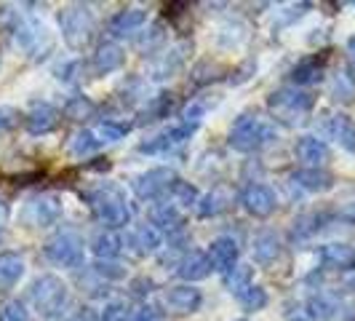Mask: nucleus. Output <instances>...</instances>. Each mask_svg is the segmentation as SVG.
<instances>
[{
	"label": "nucleus",
	"instance_id": "1",
	"mask_svg": "<svg viewBox=\"0 0 355 321\" xmlns=\"http://www.w3.org/2000/svg\"><path fill=\"white\" fill-rule=\"evenodd\" d=\"M86 198V204L91 206V212L94 217L107 225L110 231H115V228H123L131 222V206H128V201H125L123 190L118 188V185H99V188H94V190H86L83 193Z\"/></svg>",
	"mask_w": 355,
	"mask_h": 321
},
{
	"label": "nucleus",
	"instance_id": "2",
	"mask_svg": "<svg viewBox=\"0 0 355 321\" xmlns=\"http://www.w3.org/2000/svg\"><path fill=\"white\" fill-rule=\"evenodd\" d=\"M272 140H278V129L251 113H243L230 129V147L238 153H257Z\"/></svg>",
	"mask_w": 355,
	"mask_h": 321
},
{
	"label": "nucleus",
	"instance_id": "3",
	"mask_svg": "<svg viewBox=\"0 0 355 321\" xmlns=\"http://www.w3.org/2000/svg\"><path fill=\"white\" fill-rule=\"evenodd\" d=\"M315 105L313 94L297 86H284V89H275L267 97V107L270 113L275 115V121H281L286 126H297L302 124L304 118L310 115V110Z\"/></svg>",
	"mask_w": 355,
	"mask_h": 321
},
{
	"label": "nucleus",
	"instance_id": "4",
	"mask_svg": "<svg viewBox=\"0 0 355 321\" xmlns=\"http://www.w3.org/2000/svg\"><path fill=\"white\" fill-rule=\"evenodd\" d=\"M59 27H62L64 43L70 49H75V51H83V49H89L94 35H96V17H94V11H91L89 6L75 3V6L62 8Z\"/></svg>",
	"mask_w": 355,
	"mask_h": 321
},
{
	"label": "nucleus",
	"instance_id": "5",
	"mask_svg": "<svg viewBox=\"0 0 355 321\" xmlns=\"http://www.w3.org/2000/svg\"><path fill=\"white\" fill-rule=\"evenodd\" d=\"M27 297L30 303L35 305V311H40L43 316H56L62 313V308L70 300V292L67 284L56 276H37L35 281L27 289Z\"/></svg>",
	"mask_w": 355,
	"mask_h": 321
},
{
	"label": "nucleus",
	"instance_id": "6",
	"mask_svg": "<svg viewBox=\"0 0 355 321\" xmlns=\"http://www.w3.org/2000/svg\"><path fill=\"white\" fill-rule=\"evenodd\" d=\"M46 260L59 268H80L83 265V238L75 231H59L43 244Z\"/></svg>",
	"mask_w": 355,
	"mask_h": 321
},
{
	"label": "nucleus",
	"instance_id": "7",
	"mask_svg": "<svg viewBox=\"0 0 355 321\" xmlns=\"http://www.w3.org/2000/svg\"><path fill=\"white\" fill-rule=\"evenodd\" d=\"M19 220L27 228H51L62 220V198L53 193L33 196L19 212Z\"/></svg>",
	"mask_w": 355,
	"mask_h": 321
},
{
	"label": "nucleus",
	"instance_id": "8",
	"mask_svg": "<svg viewBox=\"0 0 355 321\" xmlns=\"http://www.w3.org/2000/svg\"><path fill=\"white\" fill-rule=\"evenodd\" d=\"M174 182H177V174L171 169L160 166V169H150L139 177H134L131 188H134L137 198H142V201H163Z\"/></svg>",
	"mask_w": 355,
	"mask_h": 321
},
{
	"label": "nucleus",
	"instance_id": "9",
	"mask_svg": "<svg viewBox=\"0 0 355 321\" xmlns=\"http://www.w3.org/2000/svg\"><path fill=\"white\" fill-rule=\"evenodd\" d=\"M14 35H17L19 46L30 54L33 59H43L53 46L49 30L43 24H37V22H30V19H19L17 24H14Z\"/></svg>",
	"mask_w": 355,
	"mask_h": 321
},
{
	"label": "nucleus",
	"instance_id": "10",
	"mask_svg": "<svg viewBox=\"0 0 355 321\" xmlns=\"http://www.w3.org/2000/svg\"><path fill=\"white\" fill-rule=\"evenodd\" d=\"M196 129L198 126H187V124L168 126V129H163L160 134H155L153 140H147V142L139 145V153H144V156H166V153H174L177 147H182V145L193 137Z\"/></svg>",
	"mask_w": 355,
	"mask_h": 321
},
{
	"label": "nucleus",
	"instance_id": "11",
	"mask_svg": "<svg viewBox=\"0 0 355 321\" xmlns=\"http://www.w3.org/2000/svg\"><path fill=\"white\" fill-rule=\"evenodd\" d=\"M241 204H243V209H246L251 217L265 220V217H270V214L275 212L278 198H275V193H272L267 185H249V188L241 193Z\"/></svg>",
	"mask_w": 355,
	"mask_h": 321
},
{
	"label": "nucleus",
	"instance_id": "12",
	"mask_svg": "<svg viewBox=\"0 0 355 321\" xmlns=\"http://www.w3.org/2000/svg\"><path fill=\"white\" fill-rule=\"evenodd\" d=\"M163 303L174 313H196L200 303H203V297H200V289H196L193 284H179L171 286L163 295Z\"/></svg>",
	"mask_w": 355,
	"mask_h": 321
},
{
	"label": "nucleus",
	"instance_id": "13",
	"mask_svg": "<svg viewBox=\"0 0 355 321\" xmlns=\"http://www.w3.org/2000/svg\"><path fill=\"white\" fill-rule=\"evenodd\" d=\"M150 220H153V228L158 233L163 231L168 233V236H177V233L184 231V214L174 204H168V201H158L153 206V212H150Z\"/></svg>",
	"mask_w": 355,
	"mask_h": 321
},
{
	"label": "nucleus",
	"instance_id": "14",
	"mask_svg": "<svg viewBox=\"0 0 355 321\" xmlns=\"http://www.w3.org/2000/svg\"><path fill=\"white\" fill-rule=\"evenodd\" d=\"M209 263H211V270H219V273L232 270L238 265V244L232 241L230 236L214 238L211 247H209Z\"/></svg>",
	"mask_w": 355,
	"mask_h": 321
},
{
	"label": "nucleus",
	"instance_id": "15",
	"mask_svg": "<svg viewBox=\"0 0 355 321\" xmlns=\"http://www.w3.org/2000/svg\"><path fill=\"white\" fill-rule=\"evenodd\" d=\"M24 126H27L30 134H49L59 126V110L49 102H37V105L30 107Z\"/></svg>",
	"mask_w": 355,
	"mask_h": 321
},
{
	"label": "nucleus",
	"instance_id": "16",
	"mask_svg": "<svg viewBox=\"0 0 355 321\" xmlns=\"http://www.w3.org/2000/svg\"><path fill=\"white\" fill-rule=\"evenodd\" d=\"M125 62V51L118 46V43H112V40H107L102 43L96 54H94V62H91V67L96 75H107V72H115L121 70Z\"/></svg>",
	"mask_w": 355,
	"mask_h": 321
},
{
	"label": "nucleus",
	"instance_id": "17",
	"mask_svg": "<svg viewBox=\"0 0 355 321\" xmlns=\"http://www.w3.org/2000/svg\"><path fill=\"white\" fill-rule=\"evenodd\" d=\"M297 158L304 163V169H320L329 160V147H326L323 140L307 134L297 142Z\"/></svg>",
	"mask_w": 355,
	"mask_h": 321
},
{
	"label": "nucleus",
	"instance_id": "18",
	"mask_svg": "<svg viewBox=\"0 0 355 321\" xmlns=\"http://www.w3.org/2000/svg\"><path fill=\"white\" fill-rule=\"evenodd\" d=\"M125 247V241L121 238V233L110 231V228H102L91 236V252L99 257V260H115L121 249Z\"/></svg>",
	"mask_w": 355,
	"mask_h": 321
},
{
	"label": "nucleus",
	"instance_id": "19",
	"mask_svg": "<svg viewBox=\"0 0 355 321\" xmlns=\"http://www.w3.org/2000/svg\"><path fill=\"white\" fill-rule=\"evenodd\" d=\"M323 129H326V134H329L339 147H345L347 153H355V124L347 115H342V113H339V115H331V118L323 124Z\"/></svg>",
	"mask_w": 355,
	"mask_h": 321
},
{
	"label": "nucleus",
	"instance_id": "20",
	"mask_svg": "<svg viewBox=\"0 0 355 321\" xmlns=\"http://www.w3.org/2000/svg\"><path fill=\"white\" fill-rule=\"evenodd\" d=\"M177 273L190 284V281H200L211 273V263H209V254H200V252H187L182 260L177 263Z\"/></svg>",
	"mask_w": 355,
	"mask_h": 321
},
{
	"label": "nucleus",
	"instance_id": "21",
	"mask_svg": "<svg viewBox=\"0 0 355 321\" xmlns=\"http://www.w3.org/2000/svg\"><path fill=\"white\" fill-rule=\"evenodd\" d=\"M144 22H147V11L144 8H123V11H118L115 17L110 19V33L115 38L134 35Z\"/></svg>",
	"mask_w": 355,
	"mask_h": 321
},
{
	"label": "nucleus",
	"instance_id": "22",
	"mask_svg": "<svg viewBox=\"0 0 355 321\" xmlns=\"http://www.w3.org/2000/svg\"><path fill=\"white\" fill-rule=\"evenodd\" d=\"M125 244L134 254L144 257V254H150V252H155L160 247V233L153 225H137L125 236Z\"/></svg>",
	"mask_w": 355,
	"mask_h": 321
},
{
	"label": "nucleus",
	"instance_id": "23",
	"mask_svg": "<svg viewBox=\"0 0 355 321\" xmlns=\"http://www.w3.org/2000/svg\"><path fill=\"white\" fill-rule=\"evenodd\" d=\"M278 254H281V236L278 233L265 231L254 238V260H257V265H272L278 260Z\"/></svg>",
	"mask_w": 355,
	"mask_h": 321
},
{
	"label": "nucleus",
	"instance_id": "24",
	"mask_svg": "<svg viewBox=\"0 0 355 321\" xmlns=\"http://www.w3.org/2000/svg\"><path fill=\"white\" fill-rule=\"evenodd\" d=\"M320 257L329 268H337V270H353L355 268V252L347 244H326L320 249Z\"/></svg>",
	"mask_w": 355,
	"mask_h": 321
},
{
	"label": "nucleus",
	"instance_id": "25",
	"mask_svg": "<svg viewBox=\"0 0 355 321\" xmlns=\"http://www.w3.org/2000/svg\"><path fill=\"white\" fill-rule=\"evenodd\" d=\"M294 182L310 193H323L334 185V177L323 169H300V172H294Z\"/></svg>",
	"mask_w": 355,
	"mask_h": 321
},
{
	"label": "nucleus",
	"instance_id": "26",
	"mask_svg": "<svg viewBox=\"0 0 355 321\" xmlns=\"http://www.w3.org/2000/svg\"><path fill=\"white\" fill-rule=\"evenodd\" d=\"M24 273V260L17 252H3L0 254V289H11Z\"/></svg>",
	"mask_w": 355,
	"mask_h": 321
},
{
	"label": "nucleus",
	"instance_id": "27",
	"mask_svg": "<svg viewBox=\"0 0 355 321\" xmlns=\"http://www.w3.org/2000/svg\"><path fill=\"white\" fill-rule=\"evenodd\" d=\"M323 67H326V56H323V54H320V56H310V59H304V62H300V65L294 67L291 78H294L297 86H307V83L320 81Z\"/></svg>",
	"mask_w": 355,
	"mask_h": 321
},
{
	"label": "nucleus",
	"instance_id": "28",
	"mask_svg": "<svg viewBox=\"0 0 355 321\" xmlns=\"http://www.w3.org/2000/svg\"><path fill=\"white\" fill-rule=\"evenodd\" d=\"M163 201L174 204L177 209H190V206H198V190L190 185V182L177 179V182L171 185V190L166 193V198H163Z\"/></svg>",
	"mask_w": 355,
	"mask_h": 321
},
{
	"label": "nucleus",
	"instance_id": "29",
	"mask_svg": "<svg viewBox=\"0 0 355 321\" xmlns=\"http://www.w3.org/2000/svg\"><path fill=\"white\" fill-rule=\"evenodd\" d=\"M230 206V196L222 190V188H216V190H211L209 196L198 198V214L200 217H216V214H222L225 209Z\"/></svg>",
	"mask_w": 355,
	"mask_h": 321
},
{
	"label": "nucleus",
	"instance_id": "30",
	"mask_svg": "<svg viewBox=\"0 0 355 321\" xmlns=\"http://www.w3.org/2000/svg\"><path fill=\"white\" fill-rule=\"evenodd\" d=\"M94 113H96V105L91 102L89 97H72L70 102L64 105V118H70L75 124H83V121H89L94 118Z\"/></svg>",
	"mask_w": 355,
	"mask_h": 321
},
{
	"label": "nucleus",
	"instance_id": "31",
	"mask_svg": "<svg viewBox=\"0 0 355 321\" xmlns=\"http://www.w3.org/2000/svg\"><path fill=\"white\" fill-rule=\"evenodd\" d=\"M102 147V142L96 140V134L94 131H78V134H72V142H70V153L75 158H86L91 153H96Z\"/></svg>",
	"mask_w": 355,
	"mask_h": 321
},
{
	"label": "nucleus",
	"instance_id": "32",
	"mask_svg": "<svg viewBox=\"0 0 355 321\" xmlns=\"http://www.w3.org/2000/svg\"><path fill=\"white\" fill-rule=\"evenodd\" d=\"M251 284H254V281H251V268L249 265H241V263H238L232 270L225 273V286L230 289L235 297H238L241 292H246Z\"/></svg>",
	"mask_w": 355,
	"mask_h": 321
},
{
	"label": "nucleus",
	"instance_id": "33",
	"mask_svg": "<svg viewBox=\"0 0 355 321\" xmlns=\"http://www.w3.org/2000/svg\"><path fill=\"white\" fill-rule=\"evenodd\" d=\"M331 97L337 102H350V99H355V81L345 70H339L334 75V81H331Z\"/></svg>",
	"mask_w": 355,
	"mask_h": 321
},
{
	"label": "nucleus",
	"instance_id": "34",
	"mask_svg": "<svg viewBox=\"0 0 355 321\" xmlns=\"http://www.w3.org/2000/svg\"><path fill=\"white\" fill-rule=\"evenodd\" d=\"M168 107H171V99H168L166 94H160V97H155V99H150V105H147L142 113H139V124L158 121V118H163V115L168 113Z\"/></svg>",
	"mask_w": 355,
	"mask_h": 321
},
{
	"label": "nucleus",
	"instance_id": "35",
	"mask_svg": "<svg viewBox=\"0 0 355 321\" xmlns=\"http://www.w3.org/2000/svg\"><path fill=\"white\" fill-rule=\"evenodd\" d=\"M238 303L243 305L246 311H262V308L267 305V292L262 289V286L251 284L246 292L238 295Z\"/></svg>",
	"mask_w": 355,
	"mask_h": 321
},
{
	"label": "nucleus",
	"instance_id": "36",
	"mask_svg": "<svg viewBox=\"0 0 355 321\" xmlns=\"http://www.w3.org/2000/svg\"><path fill=\"white\" fill-rule=\"evenodd\" d=\"M0 321H33V316L21 300H3L0 303Z\"/></svg>",
	"mask_w": 355,
	"mask_h": 321
},
{
	"label": "nucleus",
	"instance_id": "37",
	"mask_svg": "<svg viewBox=\"0 0 355 321\" xmlns=\"http://www.w3.org/2000/svg\"><path fill=\"white\" fill-rule=\"evenodd\" d=\"M94 134H96L99 142H118V140H123L125 134H128V126L115 124V121H102V124L96 126Z\"/></svg>",
	"mask_w": 355,
	"mask_h": 321
},
{
	"label": "nucleus",
	"instance_id": "38",
	"mask_svg": "<svg viewBox=\"0 0 355 321\" xmlns=\"http://www.w3.org/2000/svg\"><path fill=\"white\" fill-rule=\"evenodd\" d=\"M320 222H323V214H304L300 217L297 222H294V228H291V236L294 238H307V236H313V233L320 228Z\"/></svg>",
	"mask_w": 355,
	"mask_h": 321
},
{
	"label": "nucleus",
	"instance_id": "39",
	"mask_svg": "<svg viewBox=\"0 0 355 321\" xmlns=\"http://www.w3.org/2000/svg\"><path fill=\"white\" fill-rule=\"evenodd\" d=\"M337 311V303L329 300V297H313L310 300V316L313 319H331Z\"/></svg>",
	"mask_w": 355,
	"mask_h": 321
},
{
	"label": "nucleus",
	"instance_id": "40",
	"mask_svg": "<svg viewBox=\"0 0 355 321\" xmlns=\"http://www.w3.org/2000/svg\"><path fill=\"white\" fill-rule=\"evenodd\" d=\"M99 321H131V308H128L125 303H121V300L107 303Z\"/></svg>",
	"mask_w": 355,
	"mask_h": 321
},
{
	"label": "nucleus",
	"instance_id": "41",
	"mask_svg": "<svg viewBox=\"0 0 355 321\" xmlns=\"http://www.w3.org/2000/svg\"><path fill=\"white\" fill-rule=\"evenodd\" d=\"M94 273L96 276H102V279H123L125 270L118 263H112V260H96L94 263Z\"/></svg>",
	"mask_w": 355,
	"mask_h": 321
},
{
	"label": "nucleus",
	"instance_id": "42",
	"mask_svg": "<svg viewBox=\"0 0 355 321\" xmlns=\"http://www.w3.org/2000/svg\"><path fill=\"white\" fill-rule=\"evenodd\" d=\"M203 113H206V102H198V99H193L190 105L182 110V124L198 126V124H200V118H203Z\"/></svg>",
	"mask_w": 355,
	"mask_h": 321
},
{
	"label": "nucleus",
	"instance_id": "43",
	"mask_svg": "<svg viewBox=\"0 0 355 321\" xmlns=\"http://www.w3.org/2000/svg\"><path fill=\"white\" fill-rule=\"evenodd\" d=\"M17 110H14V107H0V134H3V131H8V129H11V126L17 124Z\"/></svg>",
	"mask_w": 355,
	"mask_h": 321
},
{
	"label": "nucleus",
	"instance_id": "44",
	"mask_svg": "<svg viewBox=\"0 0 355 321\" xmlns=\"http://www.w3.org/2000/svg\"><path fill=\"white\" fill-rule=\"evenodd\" d=\"M160 40H163V30H160L158 24H155V27L150 30V35H144L142 40H139V49H147V51H150L153 46H158Z\"/></svg>",
	"mask_w": 355,
	"mask_h": 321
},
{
	"label": "nucleus",
	"instance_id": "45",
	"mask_svg": "<svg viewBox=\"0 0 355 321\" xmlns=\"http://www.w3.org/2000/svg\"><path fill=\"white\" fill-rule=\"evenodd\" d=\"M131 321H160V311L158 308H153V305H144L142 311H139Z\"/></svg>",
	"mask_w": 355,
	"mask_h": 321
},
{
	"label": "nucleus",
	"instance_id": "46",
	"mask_svg": "<svg viewBox=\"0 0 355 321\" xmlns=\"http://www.w3.org/2000/svg\"><path fill=\"white\" fill-rule=\"evenodd\" d=\"M72 321H99V319H96V313H94L91 308H83L80 313H75V316H72Z\"/></svg>",
	"mask_w": 355,
	"mask_h": 321
},
{
	"label": "nucleus",
	"instance_id": "47",
	"mask_svg": "<svg viewBox=\"0 0 355 321\" xmlns=\"http://www.w3.org/2000/svg\"><path fill=\"white\" fill-rule=\"evenodd\" d=\"M347 62H350V67L355 72V35L347 40Z\"/></svg>",
	"mask_w": 355,
	"mask_h": 321
},
{
	"label": "nucleus",
	"instance_id": "48",
	"mask_svg": "<svg viewBox=\"0 0 355 321\" xmlns=\"http://www.w3.org/2000/svg\"><path fill=\"white\" fill-rule=\"evenodd\" d=\"M3 222H6V209H3V204H0V238H3Z\"/></svg>",
	"mask_w": 355,
	"mask_h": 321
}]
</instances>
